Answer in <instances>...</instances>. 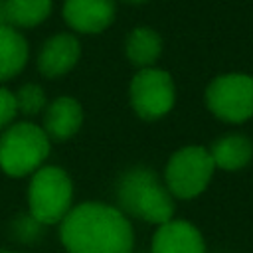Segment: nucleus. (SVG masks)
Returning <instances> with one entry per match:
<instances>
[{"label":"nucleus","mask_w":253,"mask_h":253,"mask_svg":"<svg viewBox=\"0 0 253 253\" xmlns=\"http://www.w3.org/2000/svg\"><path fill=\"white\" fill-rule=\"evenodd\" d=\"M61 243L67 253H132V227L126 215L107 204L87 202L61 219Z\"/></svg>","instance_id":"f257e3e1"},{"label":"nucleus","mask_w":253,"mask_h":253,"mask_svg":"<svg viewBox=\"0 0 253 253\" xmlns=\"http://www.w3.org/2000/svg\"><path fill=\"white\" fill-rule=\"evenodd\" d=\"M117 200L123 211L150 223L172 219L174 202L170 190L148 168H132L125 172L117 184Z\"/></svg>","instance_id":"f03ea898"},{"label":"nucleus","mask_w":253,"mask_h":253,"mask_svg":"<svg viewBox=\"0 0 253 253\" xmlns=\"http://www.w3.org/2000/svg\"><path fill=\"white\" fill-rule=\"evenodd\" d=\"M49 154V136L32 123H18L0 136V168L8 176L36 172Z\"/></svg>","instance_id":"7ed1b4c3"},{"label":"nucleus","mask_w":253,"mask_h":253,"mask_svg":"<svg viewBox=\"0 0 253 253\" xmlns=\"http://www.w3.org/2000/svg\"><path fill=\"white\" fill-rule=\"evenodd\" d=\"M73 184L65 170L57 166H43L34 172L28 190L30 213L43 225L61 221L71 210Z\"/></svg>","instance_id":"20e7f679"},{"label":"nucleus","mask_w":253,"mask_h":253,"mask_svg":"<svg viewBox=\"0 0 253 253\" xmlns=\"http://www.w3.org/2000/svg\"><path fill=\"white\" fill-rule=\"evenodd\" d=\"M213 160L204 146H186L172 154L166 164V188L172 196L190 200L206 190L213 174Z\"/></svg>","instance_id":"39448f33"},{"label":"nucleus","mask_w":253,"mask_h":253,"mask_svg":"<svg viewBox=\"0 0 253 253\" xmlns=\"http://www.w3.org/2000/svg\"><path fill=\"white\" fill-rule=\"evenodd\" d=\"M206 101L210 111L227 123H243L253 117V77L245 73H225L215 77Z\"/></svg>","instance_id":"423d86ee"},{"label":"nucleus","mask_w":253,"mask_h":253,"mask_svg":"<svg viewBox=\"0 0 253 253\" xmlns=\"http://www.w3.org/2000/svg\"><path fill=\"white\" fill-rule=\"evenodd\" d=\"M130 105L138 117L154 121L164 117L174 105L172 77L154 67H142L130 81Z\"/></svg>","instance_id":"0eeeda50"},{"label":"nucleus","mask_w":253,"mask_h":253,"mask_svg":"<svg viewBox=\"0 0 253 253\" xmlns=\"http://www.w3.org/2000/svg\"><path fill=\"white\" fill-rule=\"evenodd\" d=\"M150 253H206V243L190 221L168 219L156 229Z\"/></svg>","instance_id":"6e6552de"},{"label":"nucleus","mask_w":253,"mask_h":253,"mask_svg":"<svg viewBox=\"0 0 253 253\" xmlns=\"http://www.w3.org/2000/svg\"><path fill=\"white\" fill-rule=\"evenodd\" d=\"M115 16V0H65V22L83 34L103 32Z\"/></svg>","instance_id":"1a4fd4ad"},{"label":"nucleus","mask_w":253,"mask_h":253,"mask_svg":"<svg viewBox=\"0 0 253 253\" xmlns=\"http://www.w3.org/2000/svg\"><path fill=\"white\" fill-rule=\"evenodd\" d=\"M81 47L71 34H57L49 38L38 57V67L45 77H57L67 73L79 59Z\"/></svg>","instance_id":"9d476101"},{"label":"nucleus","mask_w":253,"mask_h":253,"mask_svg":"<svg viewBox=\"0 0 253 253\" xmlns=\"http://www.w3.org/2000/svg\"><path fill=\"white\" fill-rule=\"evenodd\" d=\"M81 123H83L81 105L71 97H59L45 111L43 130L49 138L65 140L79 130Z\"/></svg>","instance_id":"9b49d317"},{"label":"nucleus","mask_w":253,"mask_h":253,"mask_svg":"<svg viewBox=\"0 0 253 253\" xmlns=\"http://www.w3.org/2000/svg\"><path fill=\"white\" fill-rule=\"evenodd\" d=\"M210 154L215 166L223 170H239L249 164L253 156V144L243 134H225L211 144Z\"/></svg>","instance_id":"f8f14e48"},{"label":"nucleus","mask_w":253,"mask_h":253,"mask_svg":"<svg viewBox=\"0 0 253 253\" xmlns=\"http://www.w3.org/2000/svg\"><path fill=\"white\" fill-rule=\"evenodd\" d=\"M28 61L26 40L8 24L0 26V81L18 75Z\"/></svg>","instance_id":"ddd939ff"},{"label":"nucleus","mask_w":253,"mask_h":253,"mask_svg":"<svg viewBox=\"0 0 253 253\" xmlns=\"http://www.w3.org/2000/svg\"><path fill=\"white\" fill-rule=\"evenodd\" d=\"M162 51L160 36L150 28H134L126 40V55L138 67H150Z\"/></svg>","instance_id":"4468645a"},{"label":"nucleus","mask_w":253,"mask_h":253,"mask_svg":"<svg viewBox=\"0 0 253 253\" xmlns=\"http://www.w3.org/2000/svg\"><path fill=\"white\" fill-rule=\"evenodd\" d=\"M51 12V0H6V24L32 28Z\"/></svg>","instance_id":"2eb2a0df"},{"label":"nucleus","mask_w":253,"mask_h":253,"mask_svg":"<svg viewBox=\"0 0 253 253\" xmlns=\"http://www.w3.org/2000/svg\"><path fill=\"white\" fill-rule=\"evenodd\" d=\"M14 101H16V111L24 115H38L45 107V95L42 87L34 83L20 87L18 93L14 95Z\"/></svg>","instance_id":"dca6fc26"},{"label":"nucleus","mask_w":253,"mask_h":253,"mask_svg":"<svg viewBox=\"0 0 253 253\" xmlns=\"http://www.w3.org/2000/svg\"><path fill=\"white\" fill-rule=\"evenodd\" d=\"M43 223L38 221L32 213L28 215H18L16 221H14V235L20 239V241H26V243H32L36 241L38 237H42L43 233Z\"/></svg>","instance_id":"f3484780"},{"label":"nucleus","mask_w":253,"mask_h":253,"mask_svg":"<svg viewBox=\"0 0 253 253\" xmlns=\"http://www.w3.org/2000/svg\"><path fill=\"white\" fill-rule=\"evenodd\" d=\"M16 101L14 95L10 91H6L4 87H0V130L16 117Z\"/></svg>","instance_id":"a211bd4d"},{"label":"nucleus","mask_w":253,"mask_h":253,"mask_svg":"<svg viewBox=\"0 0 253 253\" xmlns=\"http://www.w3.org/2000/svg\"><path fill=\"white\" fill-rule=\"evenodd\" d=\"M6 24V0H0V26Z\"/></svg>","instance_id":"6ab92c4d"},{"label":"nucleus","mask_w":253,"mask_h":253,"mask_svg":"<svg viewBox=\"0 0 253 253\" xmlns=\"http://www.w3.org/2000/svg\"><path fill=\"white\" fill-rule=\"evenodd\" d=\"M125 2H128V4H142V2H146V0H125Z\"/></svg>","instance_id":"aec40b11"},{"label":"nucleus","mask_w":253,"mask_h":253,"mask_svg":"<svg viewBox=\"0 0 253 253\" xmlns=\"http://www.w3.org/2000/svg\"><path fill=\"white\" fill-rule=\"evenodd\" d=\"M0 253H14V251H6V249H0Z\"/></svg>","instance_id":"412c9836"}]
</instances>
